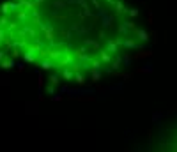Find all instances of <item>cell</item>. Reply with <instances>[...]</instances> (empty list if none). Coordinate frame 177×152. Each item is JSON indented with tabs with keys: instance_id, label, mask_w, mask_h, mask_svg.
I'll list each match as a JSON object with an SVG mask.
<instances>
[{
	"instance_id": "1",
	"label": "cell",
	"mask_w": 177,
	"mask_h": 152,
	"mask_svg": "<svg viewBox=\"0 0 177 152\" xmlns=\"http://www.w3.org/2000/svg\"><path fill=\"white\" fill-rule=\"evenodd\" d=\"M28 13L27 58L67 80L83 81L87 73L98 80L147 41L133 21L138 13L122 0H32Z\"/></svg>"
},
{
	"instance_id": "2",
	"label": "cell",
	"mask_w": 177,
	"mask_h": 152,
	"mask_svg": "<svg viewBox=\"0 0 177 152\" xmlns=\"http://www.w3.org/2000/svg\"><path fill=\"white\" fill-rule=\"evenodd\" d=\"M161 152H177V126L174 129V133L170 134V138L167 140V143L161 149Z\"/></svg>"
}]
</instances>
